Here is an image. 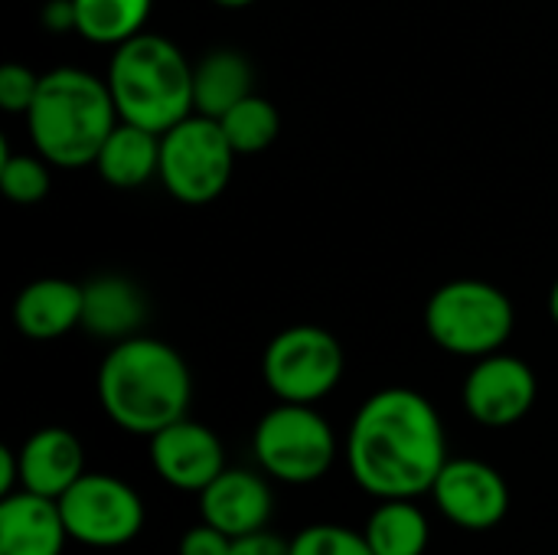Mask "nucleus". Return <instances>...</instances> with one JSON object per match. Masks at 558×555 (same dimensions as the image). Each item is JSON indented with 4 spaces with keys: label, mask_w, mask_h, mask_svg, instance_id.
I'll return each instance as SVG.
<instances>
[{
    "label": "nucleus",
    "mask_w": 558,
    "mask_h": 555,
    "mask_svg": "<svg viewBox=\"0 0 558 555\" xmlns=\"http://www.w3.org/2000/svg\"><path fill=\"white\" fill-rule=\"evenodd\" d=\"M147 301L141 288L121 275H98L82 285V327L98 340H128L141 330Z\"/></svg>",
    "instance_id": "obj_17"
},
{
    "label": "nucleus",
    "mask_w": 558,
    "mask_h": 555,
    "mask_svg": "<svg viewBox=\"0 0 558 555\" xmlns=\"http://www.w3.org/2000/svg\"><path fill=\"white\" fill-rule=\"evenodd\" d=\"M13 327L29 340H59L82 327V285L69 278H36L13 301Z\"/></svg>",
    "instance_id": "obj_16"
},
{
    "label": "nucleus",
    "mask_w": 558,
    "mask_h": 555,
    "mask_svg": "<svg viewBox=\"0 0 558 555\" xmlns=\"http://www.w3.org/2000/svg\"><path fill=\"white\" fill-rule=\"evenodd\" d=\"M118 118L154 134L193 114V65L183 49L160 33H137L114 46L105 75Z\"/></svg>",
    "instance_id": "obj_4"
},
{
    "label": "nucleus",
    "mask_w": 558,
    "mask_h": 555,
    "mask_svg": "<svg viewBox=\"0 0 558 555\" xmlns=\"http://www.w3.org/2000/svg\"><path fill=\"white\" fill-rule=\"evenodd\" d=\"M343 370V343L314 324L284 327L262 353V379L278 402L317 406L340 386Z\"/></svg>",
    "instance_id": "obj_8"
},
{
    "label": "nucleus",
    "mask_w": 558,
    "mask_h": 555,
    "mask_svg": "<svg viewBox=\"0 0 558 555\" xmlns=\"http://www.w3.org/2000/svg\"><path fill=\"white\" fill-rule=\"evenodd\" d=\"M95 393L101 412L128 435H157L186 419L193 402V376L180 350L157 337H128L105 353Z\"/></svg>",
    "instance_id": "obj_2"
},
{
    "label": "nucleus",
    "mask_w": 558,
    "mask_h": 555,
    "mask_svg": "<svg viewBox=\"0 0 558 555\" xmlns=\"http://www.w3.org/2000/svg\"><path fill=\"white\" fill-rule=\"evenodd\" d=\"M549 314H553V321H556L558 327V278L556 285H553V291H549Z\"/></svg>",
    "instance_id": "obj_30"
},
{
    "label": "nucleus",
    "mask_w": 558,
    "mask_h": 555,
    "mask_svg": "<svg viewBox=\"0 0 558 555\" xmlns=\"http://www.w3.org/2000/svg\"><path fill=\"white\" fill-rule=\"evenodd\" d=\"M448 458V432L438 409L409 386L373 393L356 409L343 442L347 471L373 500L425 497Z\"/></svg>",
    "instance_id": "obj_1"
},
{
    "label": "nucleus",
    "mask_w": 558,
    "mask_h": 555,
    "mask_svg": "<svg viewBox=\"0 0 558 555\" xmlns=\"http://www.w3.org/2000/svg\"><path fill=\"white\" fill-rule=\"evenodd\" d=\"M428 497L448 523L468 533H487L510 514L507 478L481 458H448Z\"/></svg>",
    "instance_id": "obj_10"
},
{
    "label": "nucleus",
    "mask_w": 558,
    "mask_h": 555,
    "mask_svg": "<svg viewBox=\"0 0 558 555\" xmlns=\"http://www.w3.org/2000/svg\"><path fill=\"white\" fill-rule=\"evenodd\" d=\"M118 121L108 82L72 65L46 72L36 101L26 111L36 154L62 170L95 167V157Z\"/></svg>",
    "instance_id": "obj_3"
},
{
    "label": "nucleus",
    "mask_w": 558,
    "mask_h": 555,
    "mask_svg": "<svg viewBox=\"0 0 558 555\" xmlns=\"http://www.w3.org/2000/svg\"><path fill=\"white\" fill-rule=\"evenodd\" d=\"M291 555H376L363 530L340 523H311L291 536Z\"/></svg>",
    "instance_id": "obj_24"
},
{
    "label": "nucleus",
    "mask_w": 558,
    "mask_h": 555,
    "mask_svg": "<svg viewBox=\"0 0 558 555\" xmlns=\"http://www.w3.org/2000/svg\"><path fill=\"white\" fill-rule=\"evenodd\" d=\"M69 530L59 504L33 491L0 497V555H62Z\"/></svg>",
    "instance_id": "obj_15"
},
{
    "label": "nucleus",
    "mask_w": 558,
    "mask_h": 555,
    "mask_svg": "<svg viewBox=\"0 0 558 555\" xmlns=\"http://www.w3.org/2000/svg\"><path fill=\"white\" fill-rule=\"evenodd\" d=\"M49 167L43 154H10V144L0 137V190L10 203L33 206L46 200L52 186Z\"/></svg>",
    "instance_id": "obj_23"
},
{
    "label": "nucleus",
    "mask_w": 558,
    "mask_h": 555,
    "mask_svg": "<svg viewBox=\"0 0 558 555\" xmlns=\"http://www.w3.org/2000/svg\"><path fill=\"white\" fill-rule=\"evenodd\" d=\"M56 504L69 540L88 550H124L147 520L141 494L114 474L85 471Z\"/></svg>",
    "instance_id": "obj_9"
},
{
    "label": "nucleus",
    "mask_w": 558,
    "mask_h": 555,
    "mask_svg": "<svg viewBox=\"0 0 558 555\" xmlns=\"http://www.w3.org/2000/svg\"><path fill=\"white\" fill-rule=\"evenodd\" d=\"M235 147L229 144L222 124L206 114H190L160 134V183L163 190L186 203L203 206L226 193L235 170Z\"/></svg>",
    "instance_id": "obj_7"
},
{
    "label": "nucleus",
    "mask_w": 558,
    "mask_h": 555,
    "mask_svg": "<svg viewBox=\"0 0 558 555\" xmlns=\"http://www.w3.org/2000/svg\"><path fill=\"white\" fill-rule=\"evenodd\" d=\"M219 124H222L229 144L235 147V154H262L281 134V114H278V108L268 98L255 95V92L248 98H242L235 108H229L219 118Z\"/></svg>",
    "instance_id": "obj_22"
},
{
    "label": "nucleus",
    "mask_w": 558,
    "mask_h": 555,
    "mask_svg": "<svg viewBox=\"0 0 558 555\" xmlns=\"http://www.w3.org/2000/svg\"><path fill=\"white\" fill-rule=\"evenodd\" d=\"M219 7H226V10H242V7H252L255 0H216Z\"/></svg>",
    "instance_id": "obj_31"
},
{
    "label": "nucleus",
    "mask_w": 558,
    "mask_h": 555,
    "mask_svg": "<svg viewBox=\"0 0 558 555\" xmlns=\"http://www.w3.org/2000/svg\"><path fill=\"white\" fill-rule=\"evenodd\" d=\"M229 550H232V536H226L222 530L203 520L190 527L177 543V555H229Z\"/></svg>",
    "instance_id": "obj_26"
},
{
    "label": "nucleus",
    "mask_w": 558,
    "mask_h": 555,
    "mask_svg": "<svg viewBox=\"0 0 558 555\" xmlns=\"http://www.w3.org/2000/svg\"><path fill=\"white\" fill-rule=\"evenodd\" d=\"M23 481H20V458L13 448H0V497L20 491Z\"/></svg>",
    "instance_id": "obj_29"
},
{
    "label": "nucleus",
    "mask_w": 558,
    "mask_h": 555,
    "mask_svg": "<svg viewBox=\"0 0 558 555\" xmlns=\"http://www.w3.org/2000/svg\"><path fill=\"white\" fill-rule=\"evenodd\" d=\"M255 69L239 49H213L193 65V111L206 118H222L242 98L252 95Z\"/></svg>",
    "instance_id": "obj_19"
},
{
    "label": "nucleus",
    "mask_w": 558,
    "mask_h": 555,
    "mask_svg": "<svg viewBox=\"0 0 558 555\" xmlns=\"http://www.w3.org/2000/svg\"><path fill=\"white\" fill-rule=\"evenodd\" d=\"M268 481V474L248 468H226L203 494H196L199 520L232 540L265 530L275 514V494Z\"/></svg>",
    "instance_id": "obj_13"
},
{
    "label": "nucleus",
    "mask_w": 558,
    "mask_h": 555,
    "mask_svg": "<svg viewBox=\"0 0 558 555\" xmlns=\"http://www.w3.org/2000/svg\"><path fill=\"white\" fill-rule=\"evenodd\" d=\"M39 20H43V29H49V33H72L75 29V3L72 0H46Z\"/></svg>",
    "instance_id": "obj_28"
},
{
    "label": "nucleus",
    "mask_w": 558,
    "mask_h": 555,
    "mask_svg": "<svg viewBox=\"0 0 558 555\" xmlns=\"http://www.w3.org/2000/svg\"><path fill=\"white\" fill-rule=\"evenodd\" d=\"M95 170L114 190L144 186L160 170V134L131 121H118L95 157Z\"/></svg>",
    "instance_id": "obj_18"
},
{
    "label": "nucleus",
    "mask_w": 558,
    "mask_h": 555,
    "mask_svg": "<svg viewBox=\"0 0 558 555\" xmlns=\"http://www.w3.org/2000/svg\"><path fill=\"white\" fill-rule=\"evenodd\" d=\"M75 33L95 46H121L144 33L154 0H72Z\"/></svg>",
    "instance_id": "obj_21"
},
{
    "label": "nucleus",
    "mask_w": 558,
    "mask_h": 555,
    "mask_svg": "<svg viewBox=\"0 0 558 555\" xmlns=\"http://www.w3.org/2000/svg\"><path fill=\"white\" fill-rule=\"evenodd\" d=\"M229 555H291V540H284V536H278V533H271L265 527L258 533L232 540Z\"/></svg>",
    "instance_id": "obj_27"
},
{
    "label": "nucleus",
    "mask_w": 558,
    "mask_h": 555,
    "mask_svg": "<svg viewBox=\"0 0 558 555\" xmlns=\"http://www.w3.org/2000/svg\"><path fill=\"white\" fill-rule=\"evenodd\" d=\"M20 481L23 491L59 500L85 474V448L75 432L62 425H46L33 432L20 448Z\"/></svg>",
    "instance_id": "obj_14"
},
{
    "label": "nucleus",
    "mask_w": 558,
    "mask_h": 555,
    "mask_svg": "<svg viewBox=\"0 0 558 555\" xmlns=\"http://www.w3.org/2000/svg\"><path fill=\"white\" fill-rule=\"evenodd\" d=\"M147 458L154 474L180 494H203L226 471V448L219 435L190 415L150 435Z\"/></svg>",
    "instance_id": "obj_12"
},
{
    "label": "nucleus",
    "mask_w": 558,
    "mask_h": 555,
    "mask_svg": "<svg viewBox=\"0 0 558 555\" xmlns=\"http://www.w3.org/2000/svg\"><path fill=\"white\" fill-rule=\"evenodd\" d=\"M513 324L517 314L507 291L481 278L448 281L425 304V330L451 357L481 360L504 350Z\"/></svg>",
    "instance_id": "obj_5"
},
{
    "label": "nucleus",
    "mask_w": 558,
    "mask_h": 555,
    "mask_svg": "<svg viewBox=\"0 0 558 555\" xmlns=\"http://www.w3.org/2000/svg\"><path fill=\"white\" fill-rule=\"evenodd\" d=\"M43 75H36L29 65L7 62L0 65V108L7 114H26L36 101Z\"/></svg>",
    "instance_id": "obj_25"
},
{
    "label": "nucleus",
    "mask_w": 558,
    "mask_h": 555,
    "mask_svg": "<svg viewBox=\"0 0 558 555\" xmlns=\"http://www.w3.org/2000/svg\"><path fill=\"white\" fill-rule=\"evenodd\" d=\"M252 455L262 474L271 481L304 487L330 474L340 455V442L333 425L314 406L278 402L258 419L252 432Z\"/></svg>",
    "instance_id": "obj_6"
},
{
    "label": "nucleus",
    "mask_w": 558,
    "mask_h": 555,
    "mask_svg": "<svg viewBox=\"0 0 558 555\" xmlns=\"http://www.w3.org/2000/svg\"><path fill=\"white\" fill-rule=\"evenodd\" d=\"M363 536L376 555H425L432 543V523L418 500H376V510L369 514Z\"/></svg>",
    "instance_id": "obj_20"
},
{
    "label": "nucleus",
    "mask_w": 558,
    "mask_h": 555,
    "mask_svg": "<svg viewBox=\"0 0 558 555\" xmlns=\"http://www.w3.org/2000/svg\"><path fill=\"white\" fill-rule=\"evenodd\" d=\"M539 396V379L533 366L513 353H490L474 360L461 386L464 412L484 429H510L523 422Z\"/></svg>",
    "instance_id": "obj_11"
}]
</instances>
